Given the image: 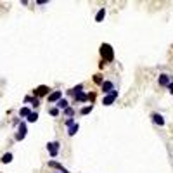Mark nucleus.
<instances>
[{"label":"nucleus","mask_w":173,"mask_h":173,"mask_svg":"<svg viewBox=\"0 0 173 173\" xmlns=\"http://www.w3.org/2000/svg\"><path fill=\"white\" fill-rule=\"evenodd\" d=\"M104 17H106V9L102 7L101 11L97 12V16H95V21H97V23H101V21H102V19H104Z\"/></svg>","instance_id":"nucleus-15"},{"label":"nucleus","mask_w":173,"mask_h":173,"mask_svg":"<svg viewBox=\"0 0 173 173\" xmlns=\"http://www.w3.org/2000/svg\"><path fill=\"white\" fill-rule=\"evenodd\" d=\"M73 125H75V120H73V118H69V120H66V126H73Z\"/></svg>","instance_id":"nucleus-22"},{"label":"nucleus","mask_w":173,"mask_h":173,"mask_svg":"<svg viewBox=\"0 0 173 173\" xmlns=\"http://www.w3.org/2000/svg\"><path fill=\"white\" fill-rule=\"evenodd\" d=\"M49 113L52 114V116H59V109H57V107H50Z\"/></svg>","instance_id":"nucleus-21"},{"label":"nucleus","mask_w":173,"mask_h":173,"mask_svg":"<svg viewBox=\"0 0 173 173\" xmlns=\"http://www.w3.org/2000/svg\"><path fill=\"white\" fill-rule=\"evenodd\" d=\"M24 102H31V106H33V107H38V106H40V101H38V97H35V99L26 97V99H24Z\"/></svg>","instance_id":"nucleus-16"},{"label":"nucleus","mask_w":173,"mask_h":173,"mask_svg":"<svg viewBox=\"0 0 173 173\" xmlns=\"http://www.w3.org/2000/svg\"><path fill=\"white\" fill-rule=\"evenodd\" d=\"M11 161H12V154H11V152H7V154L2 156V163H11Z\"/></svg>","instance_id":"nucleus-19"},{"label":"nucleus","mask_w":173,"mask_h":173,"mask_svg":"<svg viewBox=\"0 0 173 173\" xmlns=\"http://www.w3.org/2000/svg\"><path fill=\"white\" fill-rule=\"evenodd\" d=\"M75 99H76V102H85V101H88V99H92V95L80 92V94H76V95H75Z\"/></svg>","instance_id":"nucleus-10"},{"label":"nucleus","mask_w":173,"mask_h":173,"mask_svg":"<svg viewBox=\"0 0 173 173\" xmlns=\"http://www.w3.org/2000/svg\"><path fill=\"white\" fill-rule=\"evenodd\" d=\"M47 99H49V102H56V104H57V102L62 99V92H61V90H54L52 94H49V97H47Z\"/></svg>","instance_id":"nucleus-9"},{"label":"nucleus","mask_w":173,"mask_h":173,"mask_svg":"<svg viewBox=\"0 0 173 173\" xmlns=\"http://www.w3.org/2000/svg\"><path fill=\"white\" fill-rule=\"evenodd\" d=\"M102 92H104V95H109L111 92H114L116 88H114V83L113 82H109V80H106L104 83H102Z\"/></svg>","instance_id":"nucleus-5"},{"label":"nucleus","mask_w":173,"mask_h":173,"mask_svg":"<svg viewBox=\"0 0 173 173\" xmlns=\"http://www.w3.org/2000/svg\"><path fill=\"white\" fill-rule=\"evenodd\" d=\"M78 123H75V125H73V126H69L68 128V135L69 137H73V135H76V132H78Z\"/></svg>","instance_id":"nucleus-14"},{"label":"nucleus","mask_w":173,"mask_h":173,"mask_svg":"<svg viewBox=\"0 0 173 173\" xmlns=\"http://www.w3.org/2000/svg\"><path fill=\"white\" fill-rule=\"evenodd\" d=\"M151 120H152L154 125H159V126L165 125V118H163V114H159V113H152L151 114Z\"/></svg>","instance_id":"nucleus-8"},{"label":"nucleus","mask_w":173,"mask_h":173,"mask_svg":"<svg viewBox=\"0 0 173 173\" xmlns=\"http://www.w3.org/2000/svg\"><path fill=\"white\" fill-rule=\"evenodd\" d=\"M26 123H19L17 126V133H16V140H23L24 137H26Z\"/></svg>","instance_id":"nucleus-6"},{"label":"nucleus","mask_w":173,"mask_h":173,"mask_svg":"<svg viewBox=\"0 0 173 173\" xmlns=\"http://www.w3.org/2000/svg\"><path fill=\"white\" fill-rule=\"evenodd\" d=\"M168 90H170V94H173V82L168 85Z\"/></svg>","instance_id":"nucleus-24"},{"label":"nucleus","mask_w":173,"mask_h":173,"mask_svg":"<svg viewBox=\"0 0 173 173\" xmlns=\"http://www.w3.org/2000/svg\"><path fill=\"white\" fill-rule=\"evenodd\" d=\"M59 147H61V144L57 142V140H56V142H49V144H47V151H49V154L52 156V158H56V156L59 154Z\"/></svg>","instance_id":"nucleus-2"},{"label":"nucleus","mask_w":173,"mask_h":173,"mask_svg":"<svg viewBox=\"0 0 173 173\" xmlns=\"http://www.w3.org/2000/svg\"><path fill=\"white\" fill-rule=\"evenodd\" d=\"M64 114H66L68 120H69V118H73V114H75V109H73V107H68V109H64Z\"/></svg>","instance_id":"nucleus-20"},{"label":"nucleus","mask_w":173,"mask_h":173,"mask_svg":"<svg viewBox=\"0 0 173 173\" xmlns=\"http://www.w3.org/2000/svg\"><path fill=\"white\" fill-rule=\"evenodd\" d=\"M30 114H31L30 107H21V109H19V116H21V118H28Z\"/></svg>","instance_id":"nucleus-13"},{"label":"nucleus","mask_w":173,"mask_h":173,"mask_svg":"<svg viewBox=\"0 0 173 173\" xmlns=\"http://www.w3.org/2000/svg\"><path fill=\"white\" fill-rule=\"evenodd\" d=\"M69 107V102L66 101V99H61L59 102H57V109H68Z\"/></svg>","instance_id":"nucleus-12"},{"label":"nucleus","mask_w":173,"mask_h":173,"mask_svg":"<svg viewBox=\"0 0 173 173\" xmlns=\"http://www.w3.org/2000/svg\"><path fill=\"white\" fill-rule=\"evenodd\" d=\"M118 95H120V94H118V90L111 92L109 95H104V99H102V104H104V106H111V104H113V102L118 99Z\"/></svg>","instance_id":"nucleus-4"},{"label":"nucleus","mask_w":173,"mask_h":173,"mask_svg":"<svg viewBox=\"0 0 173 173\" xmlns=\"http://www.w3.org/2000/svg\"><path fill=\"white\" fill-rule=\"evenodd\" d=\"M94 82H95V83H101V85H102V83H104V82H102V78H101V76H99V75H95Z\"/></svg>","instance_id":"nucleus-23"},{"label":"nucleus","mask_w":173,"mask_h":173,"mask_svg":"<svg viewBox=\"0 0 173 173\" xmlns=\"http://www.w3.org/2000/svg\"><path fill=\"white\" fill-rule=\"evenodd\" d=\"M49 166L50 168H57L61 173H69L66 168H62V165H59V163H56V161H49Z\"/></svg>","instance_id":"nucleus-11"},{"label":"nucleus","mask_w":173,"mask_h":173,"mask_svg":"<svg viewBox=\"0 0 173 173\" xmlns=\"http://www.w3.org/2000/svg\"><path fill=\"white\" fill-rule=\"evenodd\" d=\"M173 82V76H170V75H166V73H163V75H159V78H158V83H159V86H166L168 88V85Z\"/></svg>","instance_id":"nucleus-3"},{"label":"nucleus","mask_w":173,"mask_h":173,"mask_svg":"<svg viewBox=\"0 0 173 173\" xmlns=\"http://www.w3.org/2000/svg\"><path fill=\"white\" fill-rule=\"evenodd\" d=\"M33 94H35V97H42V95H47V97H49V86H45V85L37 86L33 90Z\"/></svg>","instance_id":"nucleus-7"},{"label":"nucleus","mask_w":173,"mask_h":173,"mask_svg":"<svg viewBox=\"0 0 173 173\" xmlns=\"http://www.w3.org/2000/svg\"><path fill=\"white\" fill-rule=\"evenodd\" d=\"M26 120H28V123H35V121L38 120V114H37V113H33V111H31V114H30V116L26 118Z\"/></svg>","instance_id":"nucleus-17"},{"label":"nucleus","mask_w":173,"mask_h":173,"mask_svg":"<svg viewBox=\"0 0 173 173\" xmlns=\"http://www.w3.org/2000/svg\"><path fill=\"white\" fill-rule=\"evenodd\" d=\"M101 56L104 57V61L111 62V61L114 59V54H113V49H111V45H107V43H102V45H101Z\"/></svg>","instance_id":"nucleus-1"},{"label":"nucleus","mask_w":173,"mask_h":173,"mask_svg":"<svg viewBox=\"0 0 173 173\" xmlns=\"http://www.w3.org/2000/svg\"><path fill=\"white\" fill-rule=\"evenodd\" d=\"M92 109H94V106H85V107H83V109L82 111H80V113H82L83 114V116H85V114H88V113H92Z\"/></svg>","instance_id":"nucleus-18"}]
</instances>
